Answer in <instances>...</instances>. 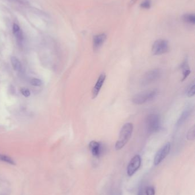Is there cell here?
Segmentation results:
<instances>
[{
	"label": "cell",
	"mask_w": 195,
	"mask_h": 195,
	"mask_svg": "<svg viewBox=\"0 0 195 195\" xmlns=\"http://www.w3.org/2000/svg\"><path fill=\"white\" fill-rule=\"evenodd\" d=\"M106 78V75L105 73H103L100 75L99 78L96 83V85L92 90V98L93 99L96 98L99 94L100 91L103 86L104 83Z\"/></svg>",
	"instance_id": "obj_9"
},
{
	"label": "cell",
	"mask_w": 195,
	"mask_h": 195,
	"mask_svg": "<svg viewBox=\"0 0 195 195\" xmlns=\"http://www.w3.org/2000/svg\"><path fill=\"white\" fill-rule=\"evenodd\" d=\"M146 130L149 134L157 132L160 128L161 119L156 114H150L146 117Z\"/></svg>",
	"instance_id": "obj_3"
},
{
	"label": "cell",
	"mask_w": 195,
	"mask_h": 195,
	"mask_svg": "<svg viewBox=\"0 0 195 195\" xmlns=\"http://www.w3.org/2000/svg\"><path fill=\"white\" fill-rule=\"evenodd\" d=\"M142 164V158L140 155H136L129 161L127 167V174L129 176H132L140 168Z\"/></svg>",
	"instance_id": "obj_7"
},
{
	"label": "cell",
	"mask_w": 195,
	"mask_h": 195,
	"mask_svg": "<svg viewBox=\"0 0 195 195\" xmlns=\"http://www.w3.org/2000/svg\"><path fill=\"white\" fill-rule=\"evenodd\" d=\"M21 93L25 97H29L31 95V91L27 88H22L21 89Z\"/></svg>",
	"instance_id": "obj_22"
},
{
	"label": "cell",
	"mask_w": 195,
	"mask_h": 195,
	"mask_svg": "<svg viewBox=\"0 0 195 195\" xmlns=\"http://www.w3.org/2000/svg\"><path fill=\"white\" fill-rule=\"evenodd\" d=\"M171 143L169 142L167 143L157 151V153L155 155L153 160V163L155 165H159L163 160H164L165 158L169 154V152L171 150Z\"/></svg>",
	"instance_id": "obj_6"
},
{
	"label": "cell",
	"mask_w": 195,
	"mask_h": 195,
	"mask_svg": "<svg viewBox=\"0 0 195 195\" xmlns=\"http://www.w3.org/2000/svg\"><path fill=\"white\" fill-rule=\"evenodd\" d=\"M107 39V35L105 33L97 34L93 38V47L94 50H97L103 46Z\"/></svg>",
	"instance_id": "obj_11"
},
{
	"label": "cell",
	"mask_w": 195,
	"mask_h": 195,
	"mask_svg": "<svg viewBox=\"0 0 195 195\" xmlns=\"http://www.w3.org/2000/svg\"><path fill=\"white\" fill-rule=\"evenodd\" d=\"M89 148L92 155L96 158H99L103 153V145L100 142L92 141L89 144Z\"/></svg>",
	"instance_id": "obj_8"
},
{
	"label": "cell",
	"mask_w": 195,
	"mask_h": 195,
	"mask_svg": "<svg viewBox=\"0 0 195 195\" xmlns=\"http://www.w3.org/2000/svg\"><path fill=\"white\" fill-rule=\"evenodd\" d=\"M30 83L34 86H40L42 85V82L37 78H32L30 80Z\"/></svg>",
	"instance_id": "obj_19"
},
{
	"label": "cell",
	"mask_w": 195,
	"mask_h": 195,
	"mask_svg": "<svg viewBox=\"0 0 195 195\" xmlns=\"http://www.w3.org/2000/svg\"><path fill=\"white\" fill-rule=\"evenodd\" d=\"M137 1H138V0H131V1H130V5H134Z\"/></svg>",
	"instance_id": "obj_24"
},
{
	"label": "cell",
	"mask_w": 195,
	"mask_h": 195,
	"mask_svg": "<svg viewBox=\"0 0 195 195\" xmlns=\"http://www.w3.org/2000/svg\"><path fill=\"white\" fill-rule=\"evenodd\" d=\"M186 94L187 95L188 97H192L195 95V83L194 81L191 83L189 85V86L188 87L187 89L186 90Z\"/></svg>",
	"instance_id": "obj_16"
},
{
	"label": "cell",
	"mask_w": 195,
	"mask_h": 195,
	"mask_svg": "<svg viewBox=\"0 0 195 195\" xmlns=\"http://www.w3.org/2000/svg\"><path fill=\"white\" fill-rule=\"evenodd\" d=\"M188 140H193L195 139V126H193L188 132L187 136Z\"/></svg>",
	"instance_id": "obj_18"
},
{
	"label": "cell",
	"mask_w": 195,
	"mask_h": 195,
	"mask_svg": "<svg viewBox=\"0 0 195 195\" xmlns=\"http://www.w3.org/2000/svg\"><path fill=\"white\" fill-rule=\"evenodd\" d=\"M192 112V108L191 106H187L185 109H184L181 115H180V118L176 122V127L177 128L180 127L181 126L187 121L188 118L190 116Z\"/></svg>",
	"instance_id": "obj_10"
},
{
	"label": "cell",
	"mask_w": 195,
	"mask_h": 195,
	"mask_svg": "<svg viewBox=\"0 0 195 195\" xmlns=\"http://www.w3.org/2000/svg\"><path fill=\"white\" fill-rule=\"evenodd\" d=\"M159 94L157 89L143 91L141 93L134 95L132 98V102L136 105H142L148 102L152 101Z\"/></svg>",
	"instance_id": "obj_2"
},
{
	"label": "cell",
	"mask_w": 195,
	"mask_h": 195,
	"mask_svg": "<svg viewBox=\"0 0 195 195\" xmlns=\"http://www.w3.org/2000/svg\"><path fill=\"white\" fill-rule=\"evenodd\" d=\"M161 71L159 68H155L147 71L140 79V83L142 86H146L156 82L160 78Z\"/></svg>",
	"instance_id": "obj_4"
},
{
	"label": "cell",
	"mask_w": 195,
	"mask_h": 195,
	"mask_svg": "<svg viewBox=\"0 0 195 195\" xmlns=\"http://www.w3.org/2000/svg\"><path fill=\"white\" fill-rule=\"evenodd\" d=\"M134 130L133 124L127 123L123 126L119 135L118 140L116 143L115 148L116 150L122 149L129 140Z\"/></svg>",
	"instance_id": "obj_1"
},
{
	"label": "cell",
	"mask_w": 195,
	"mask_h": 195,
	"mask_svg": "<svg viewBox=\"0 0 195 195\" xmlns=\"http://www.w3.org/2000/svg\"><path fill=\"white\" fill-rule=\"evenodd\" d=\"M12 66L15 71H19L21 69V64L16 56H13L11 58Z\"/></svg>",
	"instance_id": "obj_14"
},
{
	"label": "cell",
	"mask_w": 195,
	"mask_h": 195,
	"mask_svg": "<svg viewBox=\"0 0 195 195\" xmlns=\"http://www.w3.org/2000/svg\"><path fill=\"white\" fill-rule=\"evenodd\" d=\"M169 49L168 42L165 39H159L154 42L152 48V52L154 55L159 56L167 53Z\"/></svg>",
	"instance_id": "obj_5"
},
{
	"label": "cell",
	"mask_w": 195,
	"mask_h": 195,
	"mask_svg": "<svg viewBox=\"0 0 195 195\" xmlns=\"http://www.w3.org/2000/svg\"><path fill=\"white\" fill-rule=\"evenodd\" d=\"M151 6V1L150 0H145L142 2L140 6L143 9H149Z\"/></svg>",
	"instance_id": "obj_21"
},
{
	"label": "cell",
	"mask_w": 195,
	"mask_h": 195,
	"mask_svg": "<svg viewBox=\"0 0 195 195\" xmlns=\"http://www.w3.org/2000/svg\"><path fill=\"white\" fill-rule=\"evenodd\" d=\"M0 161H4L5 163H7L8 164H10L12 165L15 164V161L13 160L12 158L2 154H0Z\"/></svg>",
	"instance_id": "obj_17"
},
{
	"label": "cell",
	"mask_w": 195,
	"mask_h": 195,
	"mask_svg": "<svg viewBox=\"0 0 195 195\" xmlns=\"http://www.w3.org/2000/svg\"><path fill=\"white\" fill-rule=\"evenodd\" d=\"M181 68L182 70V73H183V78L181 81H184L188 77L191 73V69L189 68L187 59H185L184 60L183 62L181 65Z\"/></svg>",
	"instance_id": "obj_12"
},
{
	"label": "cell",
	"mask_w": 195,
	"mask_h": 195,
	"mask_svg": "<svg viewBox=\"0 0 195 195\" xmlns=\"http://www.w3.org/2000/svg\"><path fill=\"white\" fill-rule=\"evenodd\" d=\"M146 195H155V189L152 186H149L145 189Z\"/></svg>",
	"instance_id": "obj_20"
},
{
	"label": "cell",
	"mask_w": 195,
	"mask_h": 195,
	"mask_svg": "<svg viewBox=\"0 0 195 195\" xmlns=\"http://www.w3.org/2000/svg\"><path fill=\"white\" fill-rule=\"evenodd\" d=\"M138 195H144V192H143V189H142V187L139 188Z\"/></svg>",
	"instance_id": "obj_23"
},
{
	"label": "cell",
	"mask_w": 195,
	"mask_h": 195,
	"mask_svg": "<svg viewBox=\"0 0 195 195\" xmlns=\"http://www.w3.org/2000/svg\"><path fill=\"white\" fill-rule=\"evenodd\" d=\"M13 34L15 35L16 38H17L18 40L21 41L23 39V33L21 32V31L20 30V27L19 26L16 24L14 23L13 26Z\"/></svg>",
	"instance_id": "obj_13"
},
{
	"label": "cell",
	"mask_w": 195,
	"mask_h": 195,
	"mask_svg": "<svg viewBox=\"0 0 195 195\" xmlns=\"http://www.w3.org/2000/svg\"><path fill=\"white\" fill-rule=\"evenodd\" d=\"M184 21L190 25H194L195 23V16L193 14H186L183 17Z\"/></svg>",
	"instance_id": "obj_15"
}]
</instances>
